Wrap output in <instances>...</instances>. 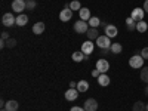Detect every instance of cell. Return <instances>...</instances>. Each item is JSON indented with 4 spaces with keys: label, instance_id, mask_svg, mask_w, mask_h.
<instances>
[{
    "label": "cell",
    "instance_id": "8fae6325",
    "mask_svg": "<svg viewBox=\"0 0 148 111\" xmlns=\"http://www.w3.org/2000/svg\"><path fill=\"white\" fill-rule=\"evenodd\" d=\"M65 99L67 101H76L77 98H79V90L77 89H73V88H70L67 92H65Z\"/></svg>",
    "mask_w": 148,
    "mask_h": 111
},
{
    "label": "cell",
    "instance_id": "d4e9b609",
    "mask_svg": "<svg viewBox=\"0 0 148 111\" xmlns=\"http://www.w3.org/2000/svg\"><path fill=\"white\" fill-rule=\"evenodd\" d=\"M132 111H145V104H144V102H141V101L135 102V104H133Z\"/></svg>",
    "mask_w": 148,
    "mask_h": 111
},
{
    "label": "cell",
    "instance_id": "f35d334b",
    "mask_svg": "<svg viewBox=\"0 0 148 111\" xmlns=\"http://www.w3.org/2000/svg\"><path fill=\"white\" fill-rule=\"evenodd\" d=\"M2 111H6V108H2Z\"/></svg>",
    "mask_w": 148,
    "mask_h": 111
},
{
    "label": "cell",
    "instance_id": "603a6c76",
    "mask_svg": "<svg viewBox=\"0 0 148 111\" xmlns=\"http://www.w3.org/2000/svg\"><path fill=\"white\" fill-rule=\"evenodd\" d=\"M126 27L129 31H133V30H136V21H133L130 16L126 19Z\"/></svg>",
    "mask_w": 148,
    "mask_h": 111
},
{
    "label": "cell",
    "instance_id": "8992f818",
    "mask_svg": "<svg viewBox=\"0 0 148 111\" xmlns=\"http://www.w3.org/2000/svg\"><path fill=\"white\" fill-rule=\"evenodd\" d=\"M2 22H3L5 27H12V25H15V24H16V18L12 14H5L3 18H2Z\"/></svg>",
    "mask_w": 148,
    "mask_h": 111
},
{
    "label": "cell",
    "instance_id": "8d00e7d4",
    "mask_svg": "<svg viewBox=\"0 0 148 111\" xmlns=\"http://www.w3.org/2000/svg\"><path fill=\"white\" fill-rule=\"evenodd\" d=\"M145 95L148 96V86H147V88H145Z\"/></svg>",
    "mask_w": 148,
    "mask_h": 111
},
{
    "label": "cell",
    "instance_id": "7402d4cb",
    "mask_svg": "<svg viewBox=\"0 0 148 111\" xmlns=\"http://www.w3.org/2000/svg\"><path fill=\"white\" fill-rule=\"evenodd\" d=\"M110 51L113 52V53H121V51H123V46H121L120 43H111Z\"/></svg>",
    "mask_w": 148,
    "mask_h": 111
},
{
    "label": "cell",
    "instance_id": "44dd1931",
    "mask_svg": "<svg viewBox=\"0 0 148 111\" xmlns=\"http://www.w3.org/2000/svg\"><path fill=\"white\" fill-rule=\"evenodd\" d=\"M88 24L92 27V28H96L98 25H101V19L98 16H90V19L88 21Z\"/></svg>",
    "mask_w": 148,
    "mask_h": 111
},
{
    "label": "cell",
    "instance_id": "9a60e30c",
    "mask_svg": "<svg viewBox=\"0 0 148 111\" xmlns=\"http://www.w3.org/2000/svg\"><path fill=\"white\" fill-rule=\"evenodd\" d=\"M27 22H28V16L25 14H19L16 16V25L19 27H24V25H27Z\"/></svg>",
    "mask_w": 148,
    "mask_h": 111
},
{
    "label": "cell",
    "instance_id": "83f0119b",
    "mask_svg": "<svg viewBox=\"0 0 148 111\" xmlns=\"http://www.w3.org/2000/svg\"><path fill=\"white\" fill-rule=\"evenodd\" d=\"M25 2H27V9H28V10H33V9L37 6L36 0H25Z\"/></svg>",
    "mask_w": 148,
    "mask_h": 111
},
{
    "label": "cell",
    "instance_id": "4fadbf2b",
    "mask_svg": "<svg viewBox=\"0 0 148 111\" xmlns=\"http://www.w3.org/2000/svg\"><path fill=\"white\" fill-rule=\"evenodd\" d=\"M79 15H80V19H83V21H89L90 19V10L88 9V8H82L80 10H79Z\"/></svg>",
    "mask_w": 148,
    "mask_h": 111
},
{
    "label": "cell",
    "instance_id": "d6a6232c",
    "mask_svg": "<svg viewBox=\"0 0 148 111\" xmlns=\"http://www.w3.org/2000/svg\"><path fill=\"white\" fill-rule=\"evenodd\" d=\"M8 39H10V37H9V34L3 31V33H2V40H8Z\"/></svg>",
    "mask_w": 148,
    "mask_h": 111
},
{
    "label": "cell",
    "instance_id": "ffe728a7",
    "mask_svg": "<svg viewBox=\"0 0 148 111\" xmlns=\"http://www.w3.org/2000/svg\"><path fill=\"white\" fill-rule=\"evenodd\" d=\"M5 108H6V111H16L18 110V102L16 101H8Z\"/></svg>",
    "mask_w": 148,
    "mask_h": 111
},
{
    "label": "cell",
    "instance_id": "277c9868",
    "mask_svg": "<svg viewBox=\"0 0 148 111\" xmlns=\"http://www.w3.org/2000/svg\"><path fill=\"white\" fill-rule=\"evenodd\" d=\"M96 45L99 46L101 49H108V47H111V40H110V37L108 36H99L96 39Z\"/></svg>",
    "mask_w": 148,
    "mask_h": 111
},
{
    "label": "cell",
    "instance_id": "9c48e42d",
    "mask_svg": "<svg viewBox=\"0 0 148 111\" xmlns=\"http://www.w3.org/2000/svg\"><path fill=\"white\" fill-rule=\"evenodd\" d=\"M93 49H95V45H93L92 40H88V42H84V43L82 45V52H83L84 55H90V53L93 52Z\"/></svg>",
    "mask_w": 148,
    "mask_h": 111
},
{
    "label": "cell",
    "instance_id": "f1b7e54d",
    "mask_svg": "<svg viewBox=\"0 0 148 111\" xmlns=\"http://www.w3.org/2000/svg\"><path fill=\"white\" fill-rule=\"evenodd\" d=\"M6 46L10 47V49L15 47V46H16V40H15V39H8V40H6Z\"/></svg>",
    "mask_w": 148,
    "mask_h": 111
},
{
    "label": "cell",
    "instance_id": "74e56055",
    "mask_svg": "<svg viewBox=\"0 0 148 111\" xmlns=\"http://www.w3.org/2000/svg\"><path fill=\"white\" fill-rule=\"evenodd\" d=\"M145 111H148V104H147V105H145Z\"/></svg>",
    "mask_w": 148,
    "mask_h": 111
},
{
    "label": "cell",
    "instance_id": "484cf974",
    "mask_svg": "<svg viewBox=\"0 0 148 111\" xmlns=\"http://www.w3.org/2000/svg\"><path fill=\"white\" fill-rule=\"evenodd\" d=\"M141 80L144 83H148V67H142V70H141Z\"/></svg>",
    "mask_w": 148,
    "mask_h": 111
},
{
    "label": "cell",
    "instance_id": "52a82bcc",
    "mask_svg": "<svg viewBox=\"0 0 148 111\" xmlns=\"http://www.w3.org/2000/svg\"><path fill=\"white\" fill-rule=\"evenodd\" d=\"M83 108H84L86 111H96V110H98V102H96V99H93V98L86 99Z\"/></svg>",
    "mask_w": 148,
    "mask_h": 111
},
{
    "label": "cell",
    "instance_id": "30bf717a",
    "mask_svg": "<svg viewBox=\"0 0 148 111\" xmlns=\"http://www.w3.org/2000/svg\"><path fill=\"white\" fill-rule=\"evenodd\" d=\"M105 36H108L110 37V39H111V37H116L117 34H119V30H117V27L116 25H111V24H107V25H105Z\"/></svg>",
    "mask_w": 148,
    "mask_h": 111
},
{
    "label": "cell",
    "instance_id": "d590c367",
    "mask_svg": "<svg viewBox=\"0 0 148 111\" xmlns=\"http://www.w3.org/2000/svg\"><path fill=\"white\" fill-rule=\"evenodd\" d=\"M70 88L76 89V88H77V83H76V82H71V83H70Z\"/></svg>",
    "mask_w": 148,
    "mask_h": 111
},
{
    "label": "cell",
    "instance_id": "4316f807",
    "mask_svg": "<svg viewBox=\"0 0 148 111\" xmlns=\"http://www.w3.org/2000/svg\"><path fill=\"white\" fill-rule=\"evenodd\" d=\"M70 9L71 10H80L82 9V5H80L79 0H73V2L70 3Z\"/></svg>",
    "mask_w": 148,
    "mask_h": 111
},
{
    "label": "cell",
    "instance_id": "5b68a950",
    "mask_svg": "<svg viewBox=\"0 0 148 111\" xmlns=\"http://www.w3.org/2000/svg\"><path fill=\"white\" fill-rule=\"evenodd\" d=\"M24 9H27V2L25 0H14V2H12V10L14 12L21 14Z\"/></svg>",
    "mask_w": 148,
    "mask_h": 111
},
{
    "label": "cell",
    "instance_id": "4dcf8cb0",
    "mask_svg": "<svg viewBox=\"0 0 148 111\" xmlns=\"http://www.w3.org/2000/svg\"><path fill=\"white\" fill-rule=\"evenodd\" d=\"M141 55L144 59H148V47H144L142 51H141Z\"/></svg>",
    "mask_w": 148,
    "mask_h": 111
},
{
    "label": "cell",
    "instance_id": "ac0fdd59",
    "mask_svg": "<svg viewBox=\"0 0 148 111\" xmlns=\"http://www.w3.org/2000/svg\"><path fill=\"white\" fill-rule=\"evenodd\" d=\"M98 83H99V86H108L110 84V77L107 76V73H102L99 77H98Z\"/></svg>",
    "mask_w": 148,
    "mask_h": 111
},
{
    "label": "cell",
    "instance_id": "836d02e7",
    "mask_svg": "<svg viewBox=\"0 0 148 111\" xmlns=\"http://www.w3.org/2000/svg\"><path fill=\"white\" fill-rule=\"evenodd\" d=\"M142 9L147 12V14H148V0H145V3H144V6H142Z\"/></svg>",
    "mask_w": 148,
    "mask_h": 111
},
{
    "label": "cell",
    "instance_id": "cb8c5ba5",
    "mask_svg": "<svg viewBox=\"0 0 148 111\" xmlns=\"http://www.w3.org/2000/svg\"><path fill=\"white\" fill-rule=\"evenodd\" d=\"M147 28H148V24H147L145 21H139V22H136V31H139V33H145Z\"/></svg>",
    "mask_w": 148,
    "mask_h": 111
},
{
    "label": "cell",
    "instance_id": "e0dca14e",
    "mask_svg": "<svg viewBox=\"0 0 148 111\" xmlns=\"http://www.w3.org/2000/svg\"><path fill=\"white\" fill-rule=\"evenodd\" d=\"M80 93H83V92H88V89H89V83L86 82V80H80L79 83H77V88H76Z\"/></svg>",
    "mask_w": 148,
    "mask_h": 111
},
{
    "label": "cell",
    "instance_id": "7c38bea8",
    "mask_svg": "<svg viewBox=\"0 0 148 111\" xmlns=\"http://www.w3.org/2000/svg\"><path fill=\"white\" fill-rule=\"evenodd\" d=\"M73 18V10L71 9H62L61 10V14H59V19L62 21V22H67Z\"/></svg>",
    "mask_w": 148,
    "mask_h": 111
},
{
    "label": "cell",
    "instance_id": "1f68e13d",
    "mask_svg": "<svg viewBox=\"0 0 148 111\" xmlns=\"http://www.w3.org/2000/svg\"><path fill=\"white\" fill-rule=\"evenodd\" d=\"M70 111H86V110H84L83 107H77V105H76V107H71Z\"/></svg>",
    "mask_w": 148,
    "mask_h": 111
},
{
    "label": "cell",
    "instance_id": "ba28073f",
    "mask_svg": "<svg viewBox=\"0 0 148 111\" xmlns=\"http://www.w3.org/2000/svg\"><path fill=\"white\" fill-rule=\"evenodd\" d=\"M96 68L99 70L101 73H107V71L110 70V62H108L107 59L101 58V59H98V61H96Z\"/></svg>",
    "mask_w": 148,
    "mask_h": 111
},
{
    "label": "cell",
    "instance_id": "d6986e66",
    "mask_svg": "<svg viewBox=\"0 0 148 111\" xmlns=\"http://www.w3.org/2000/svg\"><path fill=\"white\" fill-rule=\"evenodd\" d=\"M71 58H73L74 62H82V61H84V59H86V55L80 51V52H74V53L71 55Z\"/></svg>",
    "mask_w": 148,
    "mask_h": 111
},
{
    "label": "cell",
    "instance_id": "5bb4252c",
    "mask_svg": "<svg viewBox=\"0 0 148 111\" xmlns=\"http://www.w3.org/2000/svg\"><path fill=\"white\" fill-rule=\"evenodd\" d=\"M45 28H46L45 27V22H36L34 25H33V33L39 36V34L45 33Z\"/></svg>",
    "mask_w": 148,
    "mask_h": 111
},
{
    "label": "cell",
    "instance_id": "2e32d148",
    "mask_svg": "<svg viewBox=\"0 0 148 111\" xmlns=\"http://www.w3.org/2000/svg\"><path fill=\"white\" fill-rule=\"evenodd\" d=\"M86 36H88V39H89V40L93 42V40H96L98 37H99V33H98L96 28H92V27H90V28L88 30V33H86Z\"/></svg>",
    "mask_w": 148,
    "mask_h": 111
},
{
    "label": "cell",
    "instance_id": "7a4b0ae2",
    "mask_svg": "<svg viewBox=\"0 0 148 111\" xmlns=\"http://www.w3.org/2000/svg\"><path fill=\"white\" fill-rule=\"evenodd\" d=\"M88 30H89V24H88V21L79 19L76 24H74V31L79 33V34H84V33H88Z\"/></svg>",
    "mask_w": 148,
    "mask_h": 111
},
{
    "label": "cell",
    "instance_id": "f546056e",
    "mask_svg": "<svg viewBox=\"0 0 148 111\" xmlns=\"http://www.w3.org/2000/svg\"><path fill=\"white\" fill-rule=\"evenodd\" d=\"M101 74H102V73H101L99 70H98V68H95V70H92V77H96V79H98V77H99V76H101Z\"/></svg>",
    "mask_w": 148,
    "mask_h": 111
},
{
    "label": "cell",
    "instance_id": "3957f363",
    "mask_svg": "<svg viewBox=\"0 0 148 111\" xmlns=\"http://www.w3.org/2000/svg\"><path fill=\"white\" fill-rule=\"evenodd\" d=\"M144 15H145V10H144L142 8H135V9H132L130 18H132L133 21L139 22V21H144Z\"/></svg>",
    "mask_w": 148,
    "mask_h": 111
},
{
    "label": "cell",
    "instance_id": "6da1fadb",
    "mask_svg": "<svg viewBox=\"0 0 148 111\" xmlns=\"http://www.w3.org/2000/svg\"><path fill=\"white\" fill-rule=\"evenodd\" d=\"M144 58H142V55H133V56H130V59H129V65H130V68H142L144 67Z\"/></svg>",
    "mask_w": 148,
    "mask_h": 111
},
{
    "label": "cell",
    "instance_id": "e575fe53",
    "mask_svg": "<svg viewBox=\"0 0 148 111\" xmlns=\"http://www.w3.org/2000/svg\"><path fill=\"white\" fill-rule=\"evenodd\" d=\"M108 52H111L110 47H108V49H101V55H105V53H108Z\"/></svg>",
    "mask_w": 148,
    "mask_h": 111
}]
</instances>
